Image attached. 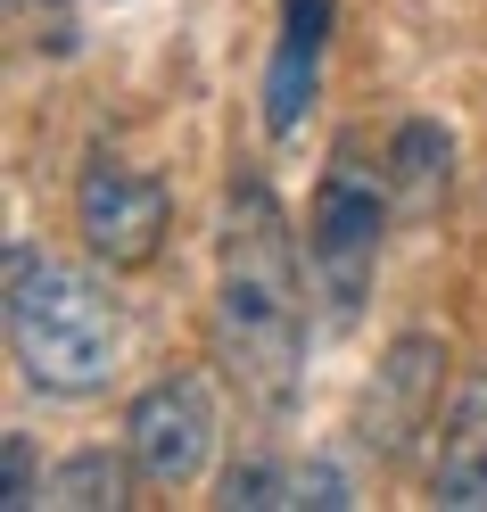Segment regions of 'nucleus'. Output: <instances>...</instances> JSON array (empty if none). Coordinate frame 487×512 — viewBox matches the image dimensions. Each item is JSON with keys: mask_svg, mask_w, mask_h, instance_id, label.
I'll list each match as a JSON object with an SVG mask.
<instances>
[{"mask_svg": "<svg viewBox=\"0 0 487 512\" xmlns=\"http://www.w3.org/2000/svg\"><path fill=\"white\" fill-rule=\"evenodd\" d=\"M446 166H454V133L430 116L397 124V141H388V190H397L405 215H430L438 190H446Z\"/></svg>", "mask_w": 487, "mask_h": 512, "instance_id": "obj_9", "label": "nucleus"}, {"mask_svg": "<svg viewBox=\"0 0 487 512\" xmlns=\"http://www.w3.org/2000/svg\"><path fill=\"white\" fill-rule=\"evenodd\" d=\"M124 446H133V471L149 479V488H190V479L207 471L215 455V397L207 380H157V389L133 397V413H124Z\"/></svg>", "mask_w": 487, "mask_h": 512, "instance_id": "obj_5", "label": "nucleus"}, {"mask_svg": "<svg viewBox=\"0 0 487 512\" xmlns=\"http://www.w3.org/2000/svg\"><path fill=\"white\" fill-rule=\"evenodd\" d=\"M306 281H298V240L265 174L232 182L223 207V273H215V364L240 380L248 405L289 413L306 372Z\"/></svg>", "mask_w": 487, "mask_h": 512, "instance_id": "obj_1", "label": "nucleus"}, {"mask_svg": "<svg viewBox=\"0 0 487 512\" xmlns=\"http://www.w3.org/2000/svg\"><path fill=\"white\" fill-rule=\"evenodd\" d=\"M42 504H58V512H116V504H133V471L91 446V455H67V463L50 471Z\"/></svg>", "mask_w": 487, "mask_h": 512, "instance_id": "obj_10", "label": "nucleus"}, {"mask_svg": "<svg viewBox=\"0 0 487 512\" xmlns=\"http://www.w3.org/2000/svg\"><path fill=\"white\" fill-rule=\"evenodd\" d=\"M166 223H174V190L141 174V166H116V157H91L83 182H75V232L83 248L116 273H141L157 248H166Z\"/></svg>", "mask_w": 487, "mask_h": 512, "instance_id": "obj_4", "label": "nucleus"}, {"mask_svg": "<svg viewBox=\"0 0 487 512\" xmlns=\"http://www.w3.org/2000/svg\"><path fill=\"white\" fill-rule=\"evenodd\" d=\"M50 9H58V0H50Z\"/></svg>", "mask_w": 487, "mask_h": 512, "instance_id": "obj_14", "label": "nucleus"}, {"mask_svg": "<svg viewBox=\"0 0 487 512\" xmlns=\"http://www.w3.org/2000/svg\"><path fill=\"white\" fill-rule=\"evenodd\" d=\"M380 232H388V190L339 141L331 174L314 190V215H306V265L322 281V298H331V323H355V306L372 290V265H380Z\"/></svg>", "mask_w": 487, "mask_h": 512, "instance_id": "obj_3", "label": "nucleus"}, {"mask_svg": "<svg viewBox=\"0 0 487 512\" xmlns=\"http://www.w3.org/2000/svg\"><path fill=\"white\" fill-rule=\"evenodd\" d=\"M331 17H339V0H281V42H273V67H265V133L273 141L298 133V116L314 100L322 50H331Z\"/></svg>", "mask_w": 487, "mask_h": 512, "instance_id": "obj_7", "label": "nucleus"}, {"mask_svg": "<svg viewBox=\"0 0 487 512\" xmlns=\"http://www.w3.org/2000/svg\"><path fill=\"white\" fill-rule=\"evenodd\" d=\"M0 504H9V512H34V504H42V479H34V446H25L17 430H9V446H0Z\"/></svg>", "mask_w": 487, "mask_h": 512, "instance_id": "obj_12", "label": "nucleus"}, {"mask_svg": "<svg viewBox=\"0 0 487 512\" xmlns=\"http://www.w3.org/2000/svg\"><path fill=\"white\" fill-rule=\"evenodd\" d=\"M215 504H232V512H265V504H298V479H281L273 463H232L223 471V496Z\"/></svg>", "mask_w": 487, "mask_h": 512, "instance_id": "obj_11", "label": "nucleus"}, {"mask_svg": "<svg viewBox=\"0 0 487 512\" xmlns=\"http://www.w3.org/2000/svg\"><path fill=\"white\" fill-rule=\"evenodd\" d=\"M430 496L446 512H487V372H471L463 389H454V405H446Z\"/></svg>", "mask_w": 487, "mask_h": 512, "instance_id": "obj_8", "label": "nucleus"}, {"mask_svg": "<svg viewBox=\"0 0 487 512\" xmlns=\"http://www.w3.org/2000/svg\"><path fill=\"white\" fill-rule=\"evenodd\" d=\"M438 372H446V347H438L430 331L388 339V356L372 364V389H364V405H355V438H364L380 463H397L405 446L430 430V413H438Z\"/></svg>", "mask_w": 487, "mask_h": 512, "instance_id": "obj_6", "label": "nucleus"}, {"mask_svg": "<svg viewBox=\"0 0 487 512\" xmlns=\"http://www.w3.org/2000/svg\"><path fill=\"white\" fill-rule=\"evenodd\" d=\"M116 298L83 265H58L42 248H9V356L42 397H100L116 380Z\"/></svg>", "mask_w": 487, "mask_h": 512, "instance_id": "obj_2", "label": "nucleus"}, {"mask_svg": "<svg viewBox=\"0 0 487 512\" xmlns=\"http://www.w3.org/2000/svg\"><path fill=\"white\" fill-rule=\"evenodd\" d=\"M298 504H322V512L355 504V496H347V471H339V463H306V471H298Z\"/></svg>", "mask_w": 487, "mask_h": 512, "instance_id": "obj_13", "label": "nucleus"}]
</instances>
